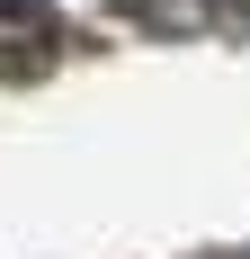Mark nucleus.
<instances>
[{
	"instance_id": "nucleus-1",
	"label": "nucleus",
	"mask_w": 250,
	"mask_h": 259,
	"mask_svg": "<svg viewBox=\"0 0 250 259\" xmlns=\"http://www.w3.org/2000/svg\"><path fill=\"white\" fill-rule=\"evenodd\" d=\"M63 54V18L45 0H0V80H27Z\"/></svg>"
},
{
	"instance_id": "nucleus-2",
	"label": "nucleus",
	"mask_w": 250,
	"mask_h": 259,
	"mask_svg": "<svg viewBox=\"0 0 250 259\" xmlns=\"http://www.w3.org/2000/svg\"><path fill=\"white\" fill-rule=\"evenodd\" d=\"M125 18L152 36H232L250 18V0H125Z\"/></svg>"
}]
</instances>
